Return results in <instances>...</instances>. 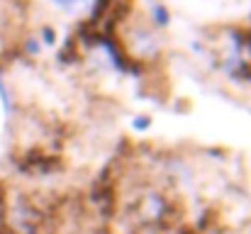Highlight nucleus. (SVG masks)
I'll list each match as a JSON object with an SVG mask.
<instances>
[{
	"label": "nucleus",
	"instance_id": "nucleus-1",
	"mask_svg": "<svg viewBox=\"0 0 251 234\" xmlns=\"http://www.w3.org/2000/svg\"><path fill=\"white\" fill-rule=\"evenodd\" d=\"M56 5H61V7H78V5H83L85 0H54Z\"/></svg>",
	"mask_w": 251,
	"mask_h": 234
}]
</instances>
